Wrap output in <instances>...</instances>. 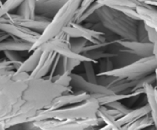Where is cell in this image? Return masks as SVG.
<instances>
[{
    "mask_svg": "<svg viewBox=\"0 0 157 130\" xmlns=\"http://www.w3.org/2000/svg\"><path fill=\"white\" fill-rule=\"evenodd\" d=\"M105 106L108 107V108H112L117 110V111H119L120 113H122L123 116L127 114V113L131 110L130 109H129L128 107L126 106L124 104H123L122 102H120V101H115V102H110V103L107 104V105Z\"/></svg>",
    "mask_w": 157,
    "mask_h": 130,
    "instance_id": "30",
    "label": "cell"
},
{
    "mask_svg": "<svg viewBox=\"0 0 157 130\" xmlns=\"http://www.w3.org/2000/svg\"><path fill=\"white\" fill-rule=\"evenodd\" d=\"M100 107L101 105L98 99L91 96L87 100L71 106H65L57 110H41L32 119V122L46 119L78 120L94 118L98 116Z\"/></svg>",
    "mask_w": 157,
    "mask_h": 130,
    "instance_id": "4",
    "label": "cell"
},
{
    "mask_svg": "<svg viewBox=\"0 0 157 130\" xmlns=\"http://www.w3.org/2000/svg\"><path fill=\"white\" fill-rule=\"evenodd\" d=\"M146 27L148 33L149 41L153 44V56L156 58L157 61V32L147 25H146Z\"/></svg>",
    "mask_w": 157,
    "mask_h": 130,
    "instance_id": "29",
    "label": "cell"
},
{
    "mask_svg": "<svg viewBox=\"0 0 157 130\" xmlns=\"http://www.w3.org/2000/svg\"><path fill=\"white\" fill-rule=\"evenodd\" d=\"M25 0H6L0 5V17L4 16L11 11L17 9Z\"/></svg>",
    "mask_w": 157,
    "mask_h": 130,
    "instance_id": "24",
    "label": "cell"
},
{
    "mask_svg": "<svg viewBox=\"0 0 157 130\" xmlns=\"http://www.w3.org/2000/svg\"><path fill=\"white\" fill-rule=\"evenodd\" d=\"M35 125L40 130H89L104 125V122L100 116L78 120H46L35 121Z\"/></svg>",
    "mask_w": 157,
    "mask_h": 130,
    "instance_id": "6",
    "label": "cell"
},
{
    "mask_svg": "<svg viewBox=\"0 0 157 130\" xmlns=\"http://www.w3.org/2000/svg\"><path fill=\"white\" fill-rule=\"evenodd\" d=\"M138 1L141 3H145V4L157 7V0H138Z\"/></svg>",
    "mask_w": 157,
    "mask_h": 130,
    "instance_id": "33",
    "label": "cell"
},
{
    "mask_svg": "<svg viewBox=\"0 0 157 130\" xmlns=\"http://www.w3.org/2000/svg\"><path fill=\"white\" fill-rule=\"evenodd\" d=\"M9 38H11V37L9 34L2 32V31H0V42H2L3 41H6V40H7Z\"/></svg>",
    "mask_w": 157,
    "mask_h": 130,
    "instance_id": "34",
    "label": "cell"
},
{
    "mask_svg": "<svg viewBox=\"0 0 157 130\" xmlns=\"http://www.w3.org/2000/svg\"><path fill=\"white\" fill-rule=\"evenodd\" d=\"M67 0H38L36 1V15L53 19Z\"/></svg>",
    "mask_w": 157,
    "mask_h": 130,
    "instance_id": "13",
    "label": "cell"
},
{
    "mask_svg": "<svg viewBox=\"0 0 157 130\" xmlns=\"http://www.w3.org/2000/svg\"><path fill=\"white\" fill-rule=\"evenodd\" d=\"M0 31L9 34L12 38H18V39L27 41L32 44L37 42L41 35L27 28L11 24V23L2 21V20H0Z\"/></svg>",
    "mask_w": 157,
    "mask_h": 130,
    "instance_id": "10",
    "label": "cell"
},
{
    "mask_svg": "<svg viewBox=\"0 0 157 130\" xmlns=\"http://www.w3.org/2000/svg\"><path fill=\"white\" fill-rule=\"evenodd\" d=\"M136 34H137V41H142V42H149L147 27L142 21H138Z\"/></svg>",
    "mask_w": 157,
    "mask_h": 130,
    "instance_id": "28",
    "label": "cell"
},
{
    "mask_svg": "<svg viewBox=\"0 0 157 130\" xmlns=\"http://www.w3.org/2000/svg\"><path fill=\"white\" fill-rule=\"evenodd\" d=\"M84 64V70L86 73V79L91 83L98 84V74L95 73L94 67V64L95 63L91 62V61H87V62L83 63Z\"/></svg>",
    "mask_w": 157,
    "mask_h": 130,
    "instance_id": "27",
    "label": "cell"
},
{
    "mask_svg": "<svg viewBox=\"0 0 157 130\" xmlns=\"http://www.w3.org/2000/svg\"><path fill=\"white\" fill-rule=\"evenodd\" d=\"M29 77V73L15 70L0 89V122L11 119L18 112Z\"/></svg>",
    "mask_w": 157,
    "mask_h": 130,
    "instance_id": "2",
    "label": "cell"
},
{
    "mask_svg": "<svg viewBox=\"0 0 157 130\" xmlns=\"http://www.w3.org/2000/svg\"><path fill=\"white\" fill-rule=\"evenodd\" d=\"M144 130H156V127H155V125H152V126L145 128Z\"/></svg>",
    "mask_w": 157,
    "mask_h": 130,
    "instance_id": "35",
    "label": "cell"
},
{
    "mask_svg": "<svg viewBox=\"0 0 157 130\" xmlns=\"http://www.w3.org/2000/svg\"><path fill=\"white\" fill-rule=\"evenodd\" d=\"M98 116H100L104 120V123L110 126L111 130H124L122 126H121V125L117 123L116 119L107 113V110H106V106H101L99 110H98Z\"/></svg>",
    "mask_w": 157,
    "mask_h": 130,
    "instance_id": "21",
    "label": "cell"
},
{
    "mask_svg": "<svg viewBox=\"0 0 157 130\" xmlns=\"http://www.w3.org/2000/svg\"><path fill=\"white\" fill-rule=\"evenodd\" d=\"M98 22L101 23L108 32L121 39L136 41L137 40L138 21L126 16L119 11L102 6L95 12Z\"/></svg>",
    "mask_w": 157,
    "mask_h": 130,
    "instance_id": "3",
    "label": "cell"
},
{
    "mask_svg": "<svg viewBox=\"0 0 157 130\" xmlns=\"http://www.w3.org/2000/svg\"><path fill=\"white\" fill-rule=\"evenodd\" d=\"M152 125H154V123L151 115L149 114L131 123L123 125L122 128L124 130H144Z\"/></svg>",
    "mask_w": 157,
    "mask_h": 130,
    "instance_id": "19",
    "label": "cell"
},
{
    "mask_svg": "<svg viewBox=\"0 0 157 130\" xmlns=\"http://www.w3.org/2000/svg\"><path fill=\"white\" fill-rule=\"evenodd\" d=\"M97 2V1H96ZM101 6H127V7L135 9L140 4L138 0H104L98 2Z\"/></svg>",
    "mask_w": 157,
    "mask_h": 130,
    "instance_id": "22",
    "label": "cell"
},
{
    "mask_svg": "<svg viewBox=\"0 0 157 130\" xmlns=\"http://www.w3.org/2000/svg\"><path fill=\"white\" fill-rule=\"evenodd\" d=\"M0 20L11 23V24L21 26V27L27 28L40 34H42L44 32L46 28L52 21V19L50 18L40 16V15H36L35 18H29L21 16L18 14L11 13V12L7 13L4 16L0 18Z\"/></svg>",
    "mask_w": 157,
    "mask_h": 130,
    "instance_id": "9",
    "label": "cell"
},
{
    "mask_svg": "<svg viewBox=\"0 0 157 130\" xmlns=\"http://www.w3.org/2000/svg\"><path fill=\"white\" fill-rule=\"evenodd\" d=\"M157 69V61L154 56L141 58L130 64L113 69L110 71L99 73V75H107L120 79L140 80L155 73Z\"/></svg>",
    "mask_w": 157,
    "mask_h": 130,
    "instance_id": "5",
    "label": "cell"
},
{
    "mask_svg": "<svg viewBox=\"0 0 157 130\" xmlns=\"http://www.w3.org/2000/svg\"><path fill=\"white\" fill-rule=\"evenodd\" d=\"M71 92H74L71 87L55 84L48 76H30L18 112L11 119L0 122V130H7L14 125L32 122L38 112L48 110L57 97Z\"/></svg>",
    "mask_w": 157,
    "mask_h": 130,
    "instance_id": "1",
    "label": "cell"
},
{
    "mask_svg": "<svg viewBox=\"0 0 157 130\" xmlns=\"http://www.w3.org/2000/svg\"><path fill=\"white\" fill-rule=\"evenodd\" d=\"M6 56V60H8L9 61H10L12 64V65L14 66V68L15 70H17L18 69V67H20V65L21 64V63L24 61V59L21 57V55L20 54L19 52L17 51H5L3 52Z\"/></svg>",
    "mask_w": 157,
    "mask_h": 130,
    "instance_id": "26",
    "label": "cell"
},
{
    "mask_svg": "<svg viewBox=\"0 0 157 130\" xmlns=\"http://www.w3.org/2000/svg\"><path fill=\"white\" fill-rule=\"evenodd\" d=\"M17 13L21 16L29 18L36 17V0H25L18 8Z\"/></svg>",
    "mask_w": 157,
    "mask_h": 130,
    "instance_id": "20",
    "label": "cell"
},
{
    "mask_svg": "<svg viewBox=\"0 0 157 130\" xmlns=\"http://www.w3.org/2000/svg\"><path fill=\"white\" fill-rule=\"evenodd\" d=\"M117 42L125 48L130 50L139 58H147L153 55V44L150 41L142 42L137 40L130 41L118 38Z\"/></svg>",
    "mask_w": 157,
    "mask_h": 130,
    "instance_id": "12",
    "label": "cell"
},
{
    "mask_svg": "<svg viewBox=\"0 0 157 130\" xmlns=\"http://www.w3.org/2000/svg\"><path fill=\"white\" fill-rule=\"evenodd\" d=\"M101 6H101V4H99L98 2L95 1L94 2L92 3V4L90 5L84 12H83L82 15L80 16V18H78L77 21H75V22L78 23V24H81V23L83 22H85L90 17H91L92 15H94L96 11L98 10L99 8H101Z\"/></svg>",
    "mask_w": 157,
    "mask_h": 130,
    "instance_id": "25",
    "label": "cell"
},
{
    "mask_svg": "<svg viewBox=\"0 0 157 130\" xmlns=\"http://www.w3.org/2000/svg\"><path fill=\"white\" fill-rule=\"evenodd\" d=\"M33 44L24 41L18 38H8L6 41L0 42V52L5 51H17L31 52Z\"/></svg>",
    "mask_w": 157,
    "mask_h": 130,
    "instance_id": "16",
    "label": "cell"
},
{
    "mask_svg": "<svg viewBox=\"0 0 157 130\" xmlns=\"http://www.w3.org/2000/svg\"><path fill=\"white\" fill-rule=\"evenodd\" d=\"M15 70V68L10 61L5 60V61H0V70Z\"/></svg>",
    "mask_w": 157,
    "mask_h": 130,
    "instance_id": "32",
    "label": "cell"
},
{
    "mask_svg": "<svg viewBox=\"0 0 157 130\" xmlns=\"http://www.w3.org/2000/svg\"><path fill=\"white\" fill-rule=\"evenodd\" d=\"M70 38V37L67 36L64 32H62L58 36L43 43L38 48H40L42 51L54 52L61 57H67V58L78 60L82 63L87 62V61H91L95 64L98 63V61L90 59V58L86 57L82 54H76L72 51L69 45Z\"/></svg>",
    "mask_w": 157,
    "mask_h": 130,
    "instance_id": "7",
    "label": "cell"
},
{
    "mask_svg": "<svg viewBox=\"0 0 157 130\" xmlns=\"http://www.w3.org/2000/svg\"><path fill=\"white\" fill-rule=\"evenodd\" d=\"M0 18H1V17H0Z\"/></svg>",
    "mask_w": 157,
    "mask_h": 130,
    "instance_id": "36",
    "label": "cell"
},
{
    "mask_svg": "<svg viewBox=\"0 0 157 130\" xmlns=\"http://www.w3.org/2000/svg\"><path fill=\"white\" fill-rule=\"evenodd\" d=\"M91 96L87 93L81 91L71 92V93H65L61 96L57 97L52 102L48 110H57L59 108L67 106L75 105L81 103L87 100Z\"/></svg>",
    "mask_w": 157,
    "mask_h": 130,
    "instance_id": "11",
    "label": "cell"
},
{
    "mask_svg": "<svg viewBox=\"0 0 157 130\" xmlns=\"http://www.w3.org/2000/svg\"><path fill=\"white\" fill-rule=\"evenodd\" d=\"M150 114V107L148 103L140 108L135 109V110H131L127 114L121 116L119 119H116L117 123L121 126L125 125L127 124H130L147 115Z\"/></svg>",
    "mask_w": 157,
    "mask_h": 130,
    "instance_id": "17",
    "label": "cell"
},
{
    "mask_svg": "<svg viewBox=\"0 0 157 130\" xmlns=\"http://www.w3.org/2000/svg\"><path fill=\"white\" fill-rule=\"evenodd\" d=\"M136 10L140 21L157 32V7L140 2Z\"/></svg>",
    "mask_w": 157,
    "mask_h": 130,
    "instance_id": "15",
    "label": "cell"
},
{
    "mask_svg": "<svg viewBox=\"0 0 157 130\" xmlns=\"http://www.w3.org/2000/svg\"><path fill=\"white\" fill-rule=\"evenodd\" d=\"M70 38H81L87 40L92 44H103L108 41L107 38L113 35H109L105 33L96 31L81 24L71 21L62 31Z\"/></svg>",
    "mask_w": 157,
    "mask_h": 130,
    "instance_id": "8",
    "label": "cell"
},
{
    "mask_svg": "<svg viewBox=\"0 0 157 130\" xmlns=\"http://www.w3.org/2000/svg\"><path fill=\"white\" fill-rule=\"evenodd\" d=\"M31 52H32V54L29 55L27 59L24 60V61L21 63V64L16 71L25 72V73H28L30 74L32 72H33L35 70L43 51L40 48H36Z\"/></svg>",
    "mask_w": 157,
    "mask_h": 130,
    "instance_id": "18",
    "label": "cell"
},
{
    "mask_svg": "<svg viewBox=\"0 0 157 130\" xmlns=\"http://www.w3.org/2000/svg\"><path fill=\"white\" fill-rule=\"evenodd\" d=\"M15 71V70H0V89L10 80Z\"/></svg>",
    "mask_w": 157,
    "mask_h": 130,
    "instance_id": "31",
    "label": "cell"
},
{
    "mask_svg": "<svg viewBox=\"0 0 157 130\" xmlns=\"http://www.w3.org/2000/svg\"><path fill=\"white\" fill-rule=\"evenodd\" d=\"M58 54L54 52L43 51L38 66L33 72L30 73L31 77L44 78L52 71Z\"/></svg>",
    "mask_w": 157,
    "mask_h": 130,
    "instance_id": "14",
    "label": "cell"
},
{
    "mask_svg": "<svg viewBox=\"0 0 157 130\" xmlns=\"http://www.w3.org/2000/svg\"><path fill=\"white\" fill-rule=\"evenodd\" d=\"M89 42L84 38H71L69 41V45L73 52L76 54H82L83 50Z\"/></svg>",
    "mask_w": 157,
    "mask_h": 130,
    "instance_id": "23",
    "label": "cell"
}]
</instances>
